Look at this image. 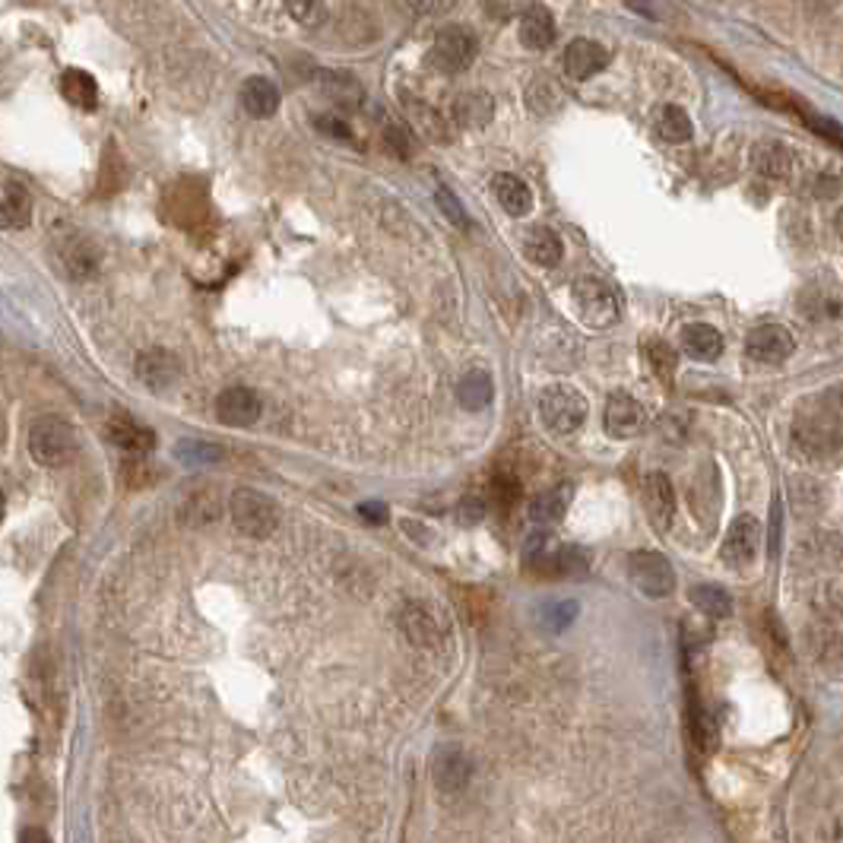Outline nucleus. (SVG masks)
Returning <instances> with one entry per match:
<instances>
[{"label": "nucleus", "mask_w": 843, "mask_h": 843, "mask_svg": "<svg viewBox=\"0 0 843 843\" xmlns=\"http://www.w3.org/2000/svg\"><path fill=\"white\" fill-rule=\"evenodd\" d=\"M565 255V248H561V238L546 228V225H536V228H530L526 232V238H523V257L533 263V266H555L558 260Z\"/></svg>", "instance_id": "nucleus-28"}, {"label": "nucleus", "mask_w": 843, "mask_h": 843, "mask_svg": "<svg viewBox=\"0 0 843 843\" xmlns=\"http://www.w3.org/2000/svg\"><path fill=\"white\" fill-rule=\"evenodd\" d=\"M806 121L815 134H821L825 140H831V144L843 147V124L831 121V117H825V114H806Z\"/></svg>", "instance_id": "nucleus-44"}, {"label": "nucleus", "mask_w": 843, "mask_h": 843, "mask_svg": "<svg viewBox=\"0 0 843 843\" xmlns=\"http://www.w3.org/2000/svg\"><path fill=\"white\" fill-rule=\"evenodd\" d=\"M409 7L419 13V16H444L457 7V0H409Z\"/></svg>", "instance_id": "nucleus-47"}, {"label": "nucleus", "mask_w": 843, "mask_h": 843, "mask_svg": "<svg viewBox=\"0 0 843 843\" xmlns=\"http://www.w3.org/2000/svg\"><path fill=\"white\" fill-rule=\"evenodd\" d=\"M571 485H555L549 492H540L533 501H530V520L536 523V526H551V523H558L565 511H568V505H571Z\"/></svg>", "instance_id": "nucleus-29"}, {"label": "nucleus", "mask_w": 843, "mask_h": 843, "mask_svg": "<svg viewBox=\"0 0 843 843\" xmlns=\"http://www.w3.org/2000/svg\"><path fill=\"white\" fill-rule=\"evenodd\" d=\"M359 513L365 517L368 523H384V520H387V508H384V505H377V501H365V505H359Z\"/></svg>", "instance_id": "nucleus-49"}, {"label": "nucleus", "mask_w": 843, "mask_h": 843, "mask_svg": "<svg viewBox=\"0 0 843 843\" xmlns=\"http://www.w3.org/2000/svg\"><path fill=\"white\" fill-rule=\"evenodd\" d=\"M134 371L140 377V384H147L149 390H165L178 381V359L175 352L162 349V346H152V349H144L134 362Z\"/></svg>", "instance_id": "nucleus-18"}, {"label": "nucleus", "mask_w": 843, "mask_h": 843, "mask_svg": "<svg viewBox=\"0 0 843 843\" xmlns=\"http://www.w3.org/2000/svg\"><path fill=\"white\" fill-rule=\"evenodd\" d=\"M495 114L492 96L485 92H460L454 102V121L463 127H485Z\"/></svg>", "instance_id": "nucleus-33"}, {"label": "nucleus", "mask_w": 843, "mask_h": 843, "mask_svg": "<svg viewBox=\"0 0 843 843\" xmlns=\"http://www.w3.org/2000/svg\"><path fill=\"white\" fill-rule=\"evenodd\" d=\"M58 260H61V266H64V273L71 280H89L99 270L102 255H99V248L89 238H83L76 232H67L58 241Z\"/></svg>", "instance_id": "nucleus-15"}, {"label": "nucleus", "mask_w": 843, "mask_h": 843, "mask_svg": "<svg viewBox=\"0 0 843 843\" xmlns=\"http://www.w3.org/2000/svg\"><path fill=\"white\" fill-rule=\"evenodd\" d=\"M492 194L501 203V210L508 216H513V220H520V216H526L533 210V190H530V184L523 182V178H517V175H495Z\"/></svg>", "instance_id": "nucleus-24"}, {"label": "nucleus", "mask_w": 843, "mask_h": 843, "mask_svg": "<svg viewBox=\"0 0 843 843\" xmlns=\"http://www.w3.org/2000/svg\"><path fill=\"white\" fill-rule=\"evenodd\" d=\"M631 584L647 599H666L675 590V571L660 551H634L628 565Z\"/></svg>", "instance_id": "nucleus-8"}, {"label": "nucleus", "mask_w": 843, "mask_h": 843, "mask_svg": "<svg viewBox=\"0 0 843 843\" xmlns=\"http://www.w3.org/2000/svg\"><path fill=\"white\" fill-rule=\"evenodd\" d=\"M318 89L331 99L336 109L356 111L365 102V86L346 71H321L318 74Z\"/></svg>", "instance_id": "nucleus-22"}, {"label": "nucleus", "mask_w": 843, "mask_h": 843, "mask_svg": "<svg viewBox=\"0 0 843 843\" xmlns=\"http://www.w3.org/2000/svg\"><path fill=\"white\" fill-rule=\"evenodd\" d=\"M318 127H321L324 134L336 137V140H352V131H349L339 117H333V114H321V117H318Z\"/></svg>", "instance_id": "nucleus-48"}, {"label": "nucleus", "mask_w": 843, "mask_h": 843, "mask_svg": "<svg viewBox=\"0 0 843 843\" xmlns=\"http://www.w3.org/2000/svg\"><path fill=\"white\" fill-rule=\"evenodd\" d=\"M488 495H492V501H495L498 508H505V511H508L513 501L520 498V482H517L513 476H495Z\"/></svg>", "instance_id": "nucleus-43"}, {"label": "nucleus", "mask_w": 843, "mask_h": 843, "mask_svg": "<svg viewBox=\"0 0 843 843\" xmlns=\"http://www.w3.org/2000/svg\"><path fill=\"white\" fill-rule=\"evenodd\" d=\"M479 54V38L467 26H444L432 48H429V67L438 74H463L467 67H473Z\"/></svg>", "instance_id": "nucleus-6"}, {"label": "nucleus", "mask_w": 843, "mask_h": 843, "mask_svg": "<svg viewBox=\"0 0 843 843\" xmlns=\"http://www.w3.org/2000/svg\"><path fill=\"white\" fill-rule=\"evenodd\" d=\"M761 540H765V530H761V523L752 517V513H742V517H735L733 526L727 530V540H723V561L727 565H733V568H745V565H752L755 558H758V551H761Z\"/></svg>", "instance_id": "nucleus-11"}, {"label": "nucleus", "mask_w": 843, "mask_h": 843, "mask_svg": "<svg viewBox=\"0 0 843 843\" xmlns=\"http://www.w3.org/2000/svg\"><path fill=\"white\" fill-rule=\"evenodd\" d=\"M432 777L444 796H457L467 790L470 777H473V761L463 748L457 745H441L432 761Z\"/></svg>", "instance_id": "nucleus-12"}, {"label": "nucleus", "mask_w": 843, "mask_h": 843, "mask_svg": "<svg viewBox=\"0 0 843 843\" xmlns=\"http://www.w3.org/2000/svg\"><path fill=\"white\" fill-rule=\"evenodd\" d=\"M409 117H412V124H416V131H422L429 140H438L444 144L450 134H447V124H444V117H441V111L429 109V106H419V102H412L409 106Z\"/></svg>", "instance_id": "nucleus-38"}, {"label": "nucleus", "mask_w": 843, "mask_h": 843, "mask_svg": "<svg viewBox=\"0 0 843 843\" xmlns=\"http://www.w3.org/2000/svg\"><path fill=\"white\" fill-rule=\"evenodd\" d=\"M222 517V495L216 485H200L194 488L182 505L184 526H210Z\"/></svg>", "instance_id": "nucleus-23"}, {"label": "nucleus", "mask_w": 843, "mask_h": 843, "mask_svg": "<svg viewBox=\"0 0 843 843\" xmlns=\"http://www.w3.org/2000/svg\"><path fill=\"white\" fill-rule=\"evenodd\" d=\"M147 454H134V460H127L124 467H121V479H124V485L127 488H134V492H140V488H149V485H156L162 473L144 460Z\"/></svg>", "instance_id": "nucleus-37"}, {"label": "nucleus", "mask_w": 843, "mask_h": 843, "mask_svg": "<svg viewBox=\"0 0 843 843\" xmlns=\"http://www.w3.org/2000/svg\"><path fill=\"white\" fill-rule=\"evenodd\" d=\"M482 513H485V505L479 498H470V501L460 505V520H467V523H476Z\"/></svg>", "instance_id": "nucleus-50"}, {"label": "nucleus", "mask_w": 843, "mask_h": 843, "mask_svg": "<svg viewBox=\"0 0 843 843\" xmlns=\"http://www.w3.org/2000/svg\"><path fill=\"white\" fill-rule=\"evenodd\" d=\"M565 74L571 79H590L599 71L609 67V48L593 41V38H574L568 48H565V61H561Z\"/></svg>", "instance_id": "nucleus-17"}, {"label": "nucleus", "mask_w": 843, "mask_h": 843, "mask_svg": "<svg viewBox=\"0 0 843 843\" xmlns=\"http://www.w3.org/2000/svg\"><path fill=\"white\" fill-rule=\"evenodd\" d=\"M578 603L574 599H561V603H551V606H546L543 609V616H540V622H543V628H549V631H565L568 624L574 622V616H578Z\"/></svg>", "instance_id": "nucleus-40"}, {"label": "nucleus", "mask_w": 843, "mask_h": 843, "mask_svg": "<svg viewBox=\"0 0 843 843\" xmlns=\"http://www.w3.org/2000/svg\"><path fill=\"white\" fill-rule=\"evenodd\" d=\"M834 228H838V235L843 238V210H838V216H834Z\"/></svg>", "instance_id": "nucleus-53"}, {"label": "nucleus", "mask_w": 843, "mask_h": 843, "mask_svg": "<svg viewBox=\"0 0 843 843\" xmlns=\"http://www.w3.org/2000/svg\"><path fill=\"white\" fill-rule=\"evenodd\" d=\"M33 222V200L23 184H0V228H26Z\"/></svg>", "instance_id": "nucleus-26"}, {"label": "nucleus", "mask_w": 843, "mask_h": 843, "mask_svg": "<svg viewBox=\"0 0 843 843\" xmlns=\"http://www.w3.org/2000/svg\"><path fill=\"white\" fill-rule=\"evenodd\" d=\"M689 599L695 603L697 609L710 619H730L733 616V599L723 587H714V584H701L689 593Z\"/></svg>", "instance_id": "nucleus-35"}, {"label": "nucleus", "mask_w": 843, "mask_h": 843, "mask_svg": "<svg viewBox=\"0 0 843 843\" xmlns=\"http://www.w3.org/2000/svg\"><path fill=\"white\" fill-rule=\"evenodd\" d=\"M286 10H289L295 23L314 26L324 16V0H286Z\"/></svg>", "instance_id": "nucleus-41"}, {"label": "nucleus", "mask_w": 843, "mask_h": 843, "mask_svg": "<svg viewBox=\"0 0 843 843\" xmlns=\"http://www.w3.org/2000/svg\"><path fill=\"white\" fill-rule=\"evenodd\" d=\"M647 406L628 394H612L609 404H606V412H603V422H606V432L612 438H637L644 429H647Z\"/></svg>", "instance_id": "nucleus-13"}, {"label": "nucleus", "mask_w": 843, "mask_h": 843, "mask_svg": "<svg viewBox=\"0 0 843 843\" xmlns=\"http://www.w3.org/2000/svg\"><path fill=\"white\" fill-rule=\"evenodd\" d=\"M260 397L251 387H225L220 397H216V416L220 422L232 425V429H248L260 419Z\"/></svg>", "instance_id": "nucleus-16"}, {"label": "nucleus", "mask_w": 843, "mask_h": 843, "mask_svg": "<svg viewBox=\"0 0 843 843\" xmlns=\"http://www.w3.org/2000/svg\"><path fill=\"white\" fill-rule=\"evenodd\" d=\"M178 460L187 467H207V463H220L222 447L210 444V441H194L187 438L178 444Z\"/></svg>", "instance_id": "nucleus-39"}, {"label": "nucleus", "mask_w": 843, "mask_h": 843, "mask_svg": "<svg viewBox=\"0 0 843 843\" xmlns=\"http://www.w3.org/2000/svg\"><path fill=\"white\" fill-rule=\"evenodd\" d=\"M241 106L251 117H273L280 111V89L266 76H251L241 86Z\"/></svg>", "instance_id": "nucleus-27"}, {"label": "nucleus", "mask_w": 843, "mask_h": 843, "mask_svg": "<svg viewBox=\"0 0 843 843\" xmlns=\"http://www.w3.org/2000/svg\"><path fill=\"white\" fill-rule=\"evenodd\" d=\"M400 628H404L406 641L422 650H438L447 641V624L441 619V612L432 603H422V599L406 603L400 612Z\"/></svg>", "instance_id": "nucleus-9"}, {"label": "nucleus", "mask_w": 843, "mask_h": 843, "mask_svg": "<svg viewBox=\"0 0 843 843\" xmlns=\"http://www.w3.org/2000/svg\"><path fill=\"white\" fill-rule=\"evenodd\" d=\"M540 419L551 435H574L587 419V400L571 384H549L540 394Z\"/></svg>", "instance_id": "nucleus-5"}, {"label": "nucleus", "mask_w": 843, "mask_h": 843, "mask_svg": "<svg viewBox=\"0 0 843 843\" xmlns=\"http://www.w3.org/2000/svg\"><path fill=\"white\" fill-rule=\"evenodd\" d=\"M523 561L533 574H543V578L581 581L590 574V551L581 546H561L549 533H540L526 543Z\"/></svg>", "instance_id": "nucleus-1"}, {"label": "nucleus", "mask_w": 843, "mask_h": 843, "mask_svg": "<svg viewBox=\"0 0 843 843\" xmlns=\"http://www.w3.org/2000/svg\"><path fill=\"white\" fill-rule=\"evenodd\" d=\"M745 352H748L752 362L783 365L796 352V336L786 331L783 324H761V327H755V331L748 333Z\"/></svg>", "instance_id": "nucleus-10"}, {"label": "nucleus", "mask_w": 843, "mask_h": 843, "mask_svg": "<svg viewBox=\"0 0 843 843\" xmlns=\"http://www.w3.org/2000/svg\"><path fill=\"white\" fill-rule=\"evenodd\" d=\"M76 450V432L61 416H41L29 429V454L38 467H67Z\"/></svg>", "instance_id": "nucleus-4"}, {"label": "nucleus", "mask_w": 843, "mask_h": 843, "mask_svg": "<svg viewBox=\"0 0 843 843\" xmlns=\"http://www.w3.org/2000/svg\"><path fill=\"white\" fill-rule=\"evenodd\" d=\"M517 36H520V45L530 48V51H543L549 48L558 29H555V16L543 3H530L523 13H520V26H517Z\"/></svg>", "instance_id": "nucleus-20"}, {"label": "nucleus", "mask_w": 843, "mask_h": 843, "mask_svg": "<svg viewBox=\"0 0 843 843\" xmlns=\"http://www.w3.org/2000/svg\"><path fill=\"white\" fill-rule=\"evenodd\" d=\"M61 92L76 109L92 111L99 106V83L86 71H67V74L61 76Z\"/></svg>", "instance_id": "nucleus-32"}, {"label": "nucleus", "mask_w": 843, "mask_h": 843, "mask_svg": "<svg viewBox=\"0 0 843 843\" xmlns=\"http://www.w3.org/2000/svg\"><path fill=\"white\" fill-rule=\"evenodd\" d=\"M384 140H387V147L394 149L397 156H404V159L412 156V140H409V131H406L404 124L390 121V124L384 127Z\"/></svg>", "instance_id": "nucleus-45"}, {"label": "nucleus", "mask_w": 843, "mask_h": 843, "mask_svg": "<svg viewBox=\"0 0 843 843\" xmlns=\"http://www.w3.org/2000/svg\"><path fill=\"white\" fill-rule=\"evenodd\" d=\"M20 843H51V838H48V831H41V828H26V831L20 834Z\"/></svg>", "instance_id": "nucleus-51"}, {"label": "nucleus", "mask_w": 843, "mask_h": 843, "mask_svg": "<svg viewBox=\"0 0 843 843\" xmlns=\"http://www.w3.org/2000/svg\"><path fill=\"white\" fill-rule=\"evenodd\" d=\"M228 517L235 530L248 540H270L280 526L276 501L257 488H235L228 498Z\"/></svg>", "instance_id": "nucleus-3"}, {"label": "nucleus", "mask_w": 843, "mask_h": 843, "mask_svg": "<svg viewBox=\"0 0 843 843\" xmlns=\"http://www.w3.org/2000/svg\"><path fill=\"white\" fill-rule=\"evenodd\" d=\"M435 200H438V207L444 210L447 220L454 222L457 228H467V222L470 220H467V213H463V207H460V200H457V194H454L450 187L441 184L438 190H435Z\"/></svg>", "instance_id": "nucleus-42"}, {"label": "nucleus", "mask_w": 843, "mask_h": 843, "mask_svg": "<svg viewBox=\"0 0 843 843\" xmlns=\"http://www.w3.org/2000/svg\"><path fill=\"white\" fill-rule=\"evenodd\" d=\"M803 311L811 321H834V318H841L843 298L828 283H815L803 295Z\"/></svg>", "instance_id": "nucleus-31"}, {"label": "nucleus", "mask_w": 843, "mask_h": 843, "mask_svg": "<svg viewBox=\"0 0 843 843\" xmlns=\"http://www.w3.org/2000/svg\"><path fill=\"white\" fill-rule=\"evenodd\" d=\"M571 301L581 314V321L593 327V331H606L619 321V293L603 280V276H593V273H584L571 283Z\"/></svg>", "instance_id": "nucleus-2"}, {"label": "nucleus", "mask_w": 843, "mask_h": 843, "mask_svg": "<svg viewBox=\"0 0 843 843\" xmlns=\"http://www.w3.org/2000/svg\"><path fill=\"white\" fill-rule=\"evenodd\" d=\"M752 165L761 178L770 182H786L796 169V156L783 147L780 140H758L752 149Z\"/></svg>", "instance_id": "nucleus-21"}, {"label": "nucleus", "mask_w": 843, "mask_h": 843, "mask_svg": "<svg viewBox=\"0 0 843 843\" xmlns=\"http://www.w3.org/2000/svg\"><path fill=\"white\" fill-rule=\"evenodd\" d=\"M723 333L710 324H689L682 327V349L695 359V362H717L723 356Z\"/></svg>", "instance_id": "nucleus-25"}, {"label": "nucleus", "mask_w": 843, "mask_h": 843, "mask_svg": "<svg viewBox=\"0 0 843 843\" xmlns=\"http://www.w3.org/2000/svg\"><path fill=\"white\" fill-rule=\"evenodd\" d=\"M657 131L669 144H689L692 134H695V124L689 117V111L679 109V106H662L660 114H657Z\"/></svg>", "instance_id": "nucleus-34"}, {"label": "nucleus", "mask_w": 843, "mask_h": 843, "mask_svg": "<svg viewBox=\"0 0 843 843\" xmlns=\"http://www.w3.org/2000/svg\"><path fill=\"white\" fill-rule=\"evenodd\" d=\"M793 441L796 447L806 454L808 460H828L841 450V425L838 416L831 409H818V412H806L796 419L793 425Z\"/></svg>", "instance_id": "nucleus-7"}, {"label": "nucleus", "mask_w": 843, "mask_h": 843, "mask_svg": "<svg viewBox=\"0 0 843 843\" xmlns=\"http://www.w3.org/2000/svg\"><path fill=\"white\" fill-rule=\"evenodd\" d=\"M106 435L124 454H149L156 447V432L140 419H134L131 412H111L106 422Z\"/></svg>", "instance_id": "nucleus-14"}, {"label": "nucleus", "mask_w": 843, "mask_h": 843, "mask_svg": "<svg viewBox=\"0 0 843 843\" xmlns=\"http://www.w3.org/2000/svg\"><path fill=\"white\" fill-rule=\"evenodd\" d=\"M828 409H831L834 416H843V384H838V387L828 394Z\"/></svg>", "instance_id": "nucleus-52"}, {"label": "nucleus", "mask_w": 843, "mask_h": 843, "mask_svg": "<svg viewBox=\"0 0 843 843\" xmlns=\"http://www.w3.org/2000/svg\"><path fill=\"white\" fill-rule=\"evenodd\" d=\"M485 10L495 20H513L517 13L526 10V0H485Z\"/></svg>", "instance_id": "nucleus-46"}, {"label": "nucleus", "mask_w": 843, "mask_h": 843, "mask_svg": "<svg viewBox=\"0 0 843 843\" xmlns=\"http://www.w3.org/2000/svg\"><path fill=\"white\" fill-rule=\"evenodd\" d=\"M492 394H495V384H492V374L482 371V368H473L460 377L457 384V400L463 404V409L470 412H479L485 406L492 404Z\"/></svg>", "instance_id": "nucleus-30"}, {"label": "nucleus", "mask_w": 843, "mask_h": 843, "mask_svg": "<svg viewBox=\"0 0 843 843\" xmlns=\"http://www.w3.org/2000/svg\"><path fill=\"white\" fill-rule=\"evenodd\" d=\"M644 508L657 533H666L675 517V488L666 473H647L644 479Z\"/></svg>", "instance_id": "nucleus-19"}, {"label": "nucleus", "mask_w": 843, "mask_h": 843, "mask_svg": "<svg viewBox=\"0 0 843 843\" xmlns=\"http://www.w3.org/2000/svg\"><path fill=\"white\" fill-rule=\"evenodd\" d=\"M644 356H647V362H650L654 374L660 377L662 384H672V377H675V368H679V356H675V349H672L666 339H647V346H644Z\"/></svg>", "instance_id": "nucleus-36"}]
</instances>
